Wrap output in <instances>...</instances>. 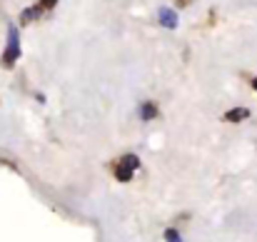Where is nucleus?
<instances>
[{"label": "nucleus", "mask_w": 257, "mask_h": 242, "mask_svg": "<svg viewBox=\"0 0 257 242\" xmlns=\"http://www.w3.org/2000/svg\"><path fill=\"white\" fill-rule=\"evenodd\" d=\"M20 33H18V28L15 25H10L8 28V45H5V53H3V58H0V63L5 65V68H13L18 60H20Z\"/></svg>", "instance_id": "nucleus-1"}, {"label": "nucleus", "mask_w": 257, "mask_h": 242, "mask_svg": "<svg viewBox=\"0 0 257 242\" xmlns=\"http://www.w3.org/2000/svg\"><path fill=\"white\" fill-rule=\"evenodd\" d=\"M158 20H160V25H165L168 30H175V28H177V13H175L172 8H160Z\"/></svg>", "instance_id": "nucleus-2"}, {"label": "nucleus", "mask_w": 257, "mask_h": 242, "mask_svg": "<svg viewBox=\"0 0 257 242\" xmlns=\"http://www.w3.org/2000/svg\"><path fill=\"white\" fill-rule=\"evenodd\" d=\"M43 13H45V10L35 3L33 8H28V10H23V13H20V23H23V25H28V23H33V20L43 18Z\"/></svg>", "instance_id": "nucleus-3"}, {"label": "nucleus", "mask_w": 257, "mask_h": 242, "mask_svg": "<svg viewBox=\"0 0 257 242\" xmlns=\"http://www.w3.org/2000/svg\"><path fill=\"white\" fill-rule=\"evenodd\" d=\"M158 115H160V107H158V102L148 100V102H143V105H140V117H143V120H155Z\"/></svg>", "instance_id": "nucleus-4"}, {"label": "nucleus", "mask_w": 257, "mask_h": 242, "mask_svg": "<svg viewBox=\"0 0 257 242\" xmlns=\"http://www.w3.org/2000/svg\"><path fill=\"white\" fill-rule=\"evenodd\" d=\"M247 117H250V110H247V107H232V110L225 112V120H227V123H242V120H247Z\"/></svg>", "instance_id": "nucleus-5"}, {"label": "nucleus", "mask_w": 257, "mask_h": 242, "mask_svg": "<svg viewBox=\"0 0 257 242\" xmlns=\"http://www.w3.org/2000/svg\"><path fill=\"white\" fill-rule=\"evenodd\" d=\"M133 175H135V170L127 167L125 162H117V165H115V180H120V182H130Z\"/></svg>", "instance_id": "nucleus-6"}, {"label": "nucleus", "mask_w": 257, "mask_h": 242, "mask_svg": "<svg viewBox=\"0 0 257 242\" xmlns=\"http://www.w3.org/2000/svg\"><path fill=\"white\" fill-rule=\"evenodd\" d=\"M120 162H125V165H127V167H133V170H138V167H140V158H138V155H133V153H130V155H122Z\"/></svg>", "instance_id": "nucleus-7"}, {"label": "nucleus", "mask_w": 257, "mask_h": 242, "mask_svg": "<svg viewBox=\"0 0 257 242\" xmlns=\"http://www.w3.org/2000/svg\"><path fill=\"white\" fill-rule=\"evenodd\" d=\"M165 240L168 242H182V237H180V232H177V230H165Z\"/></svg>", "instance_id": "nucleus-8"}, {"label": "nucleus", "mask_w": 257, "mask_h": 242, "mask_svg": "<svg viewBox=\"0 0 257 242\" xmlns=\"http://www.w3.org/2000/svg\"><path fill=\"white\" fill-rule=\"evenodd\" d=\"M38 5H40L43 10H53V8L58 5V0H38Z\"/></svg>", "instance_id": "nucleus-9"}, {"label": "nucleus", "mask_w": 257, "mask_h": 242, "mask_svg": "<svg viewBox=\"0 0 257 242\" xmlns=\"http://www.w3.org/2000/svg\"><path fill=\"white\" fill-rule=\"evenodd\" d=\"M252 87H255V90H257V78H255V80H252Z\"/></svg>", "instance_id": "nucleus-10"}]
</instances>
